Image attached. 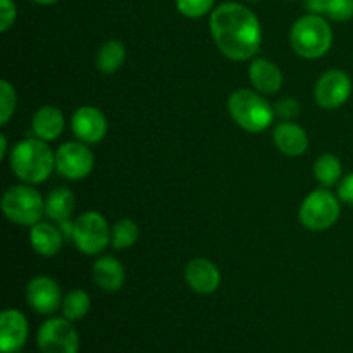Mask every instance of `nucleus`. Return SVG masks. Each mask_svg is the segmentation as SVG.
Wrapping results in <instances>:
<instances>
[{
    "label": "nucleus",
    "mask_w": 353,
    "mask_h": 353,
    "mask_svg": "<svg viewBox=\"0 0 353 353\" xmlns=\"http://www.w3.org/2000/svg\"><path fill=\"white\" fill-rule=\"evenodd\" d=\"M292 47L300 57L319 59L333 45V30L321 14H305L293 24L290 33Z\"/></svg>",
    "instance_id": "nucleus-4"
},
{
    "label": "nucleus",
    "mask_w": 353,
    "mask_h": 353,
    "mask_svg": "<svg viewBox=\"0 0 353 353\" xmlns=\"http://www.w3.org/2000/svg\"><path fill=\"white\" fill-rule=\"evenodd\" d=\"M76 199L71 190L68 188H55L45 200V214L55 223L69 219L74 212Z\"/></svg>",
    "instance_id": "nucleus-20"
},
{
    "label": "nucleus",
    "mask_w": 353,
    "mask_h": 353,
    "mask_svg": "<svg viewBox=\"0 0 353 353\" xmlns=\"http://www.w3.org/2000/svg\"><path fill=\"white\" fill-rule=\"evenodd\" d=\"M126 61V47L119 40H107L97 55V68L103 74H114Z\"/></svg>",
    "instance_id": "nucleus-21"
},
{
    "label": "nucleus",
    "mask_w": 353,
    "mask_h": 353,
    "mask_svg": "<svg viewBox=\"0 0 353 353\" xmlns=\"http://www.w3.org/2000/svg\"><path fill=\"white\" fill-rule=\"evenodd\" d=\"M326 16L338 23L350 21L353 17V0H330Z\"/></svg>",
    "instance_id": "nucleus-27"
},
{
    "label": "nucleus",
    "mask_w": 353,
    "mask_h": 353,
    "mask_svg": "<svg viewBox=\"0 0 353 353\" xmlns=\"http://www.w3.org/2000/svg\"><path fill=\"white\" fill-rule=\"evenodd\" d=\"M93 279L103 292H119L126 279V271L116 257L105 255L93 264Z\"/></svg>",
    "instance_id": "nucleus-19"
},
{
    "label": "nucleus",
    "mask_w": 353,
    "mask_h": 353,
    "mask_svg": "<svg viewBox=\"0 0 353 353\" xmlns=\"http://www.w3.org/2000/svg\"><path fill=\"white\" fill-rule=\"evenodd\" d=\"M59 230H61V233L64 234L65 240H72V231H74V223H71V221H69V219L61 221V223H59Z\"/></svg>",
    "instance_id": "nucleus-32"
},
{
    "label": "nucleus",
    "mask_w": 353,
    "mask_h": 353,
    "mask_svg": "<svg viewBox=\"0 0 353 353\" xmlns=\"http://www.w3.org/2000/svg\"><path fill=\"white\" fill-rule=\"evenodd\" d=\"M338 196H340L341 202L353 207V172L345 176L340 181V186H338Z\"/></svg>",
    "instance_id": "nucleus-30"
},
{
    "label": "nucleus",
    "mask_w": 353,
    "mask_h": 353,
    "mask_svg": "<svg viewBox=\"0 0 353 353\" xmlns=\"http://www.w3.org/2000/svg\"><path fill=\"white\" fill-rule=\"evenodd\" d=\"M138 234H140L138 224L133 219L124 217V219L117 221L112 228V247L116 250H126L137 243Z\"/></svg>",
    "instance_id": "nucleus-24"
},
{
    "label": "nucleus",
    "mask_w": 353,
    "mask_h": 353,
    "mask_svg": "<svg viewBox=\"0 0 353 353\" xmlns=\"http://www.w3.org/2000/svg\"><path fill=\"white\" fill-rule=\"evenodd\" d=\"M228 110L234 123L248 133H262L274 123V107L259 92L240 88L228 99Z\"/></svg>",
    "instance_id": "nucleus-3"
},
{
    "label": "nucleus",
    "mask_w": 353,
    "mask_h": 353,
    "mask_svg": "<svg viewBox=\"0 0 353 353\" xmlns=\"http://www.w3.org/2000/svg\"><path fill=\"white\" fill-rule=\"evenodd\" d=\"M2 210L10 223L33 226L45 214V200L38 190L30 185L10 186L2 199Z\"/></svg>",
    "instance_id": "nucleus-5"
},
{
    "label": "nucleus",
    "mask_w": 353,
    "mask_h": 353,
    "mask_svg": "<svg viewBox=\"0 0 353 353\" xmlns=\"http://www.w3.org/2000/svg\"><path fill=\"white\" fill-rule=\"evenodd\" d=\"M327 6H330V0H305V7L309 9L310 14H321V16H326Z\"/></svg>",
    "instance_id": "nucleus-31"
},
{
    "label": "nucleus",
    "mask_w": 353,
    "mask_h": 353,
    "mask_svg": "<svg viewBox=\"0 0 353 353\" xmlns=\"http://www.w3.org/2000/svg\"><path fill=\"white\" fill-rule=\"evenodd\" d=\"M317 103L323 109H338L343 105L352 95V79L341 69L326 71L316 83L314 90Z\"/></svg>",
    "instance_id": "nucleus-10"
},
{
    "label": "nucleus",
    "mask_w": 353,
    "mask_h": 353,
    "mask_svg": "<svg viewBox=\"0 0 353 353\" xmlns=\"http://www.w3.org/2000/svg\"><path fill=\"white\" fill-rule=\"evenodd\" d=\"M185 279L190 288L199 295H210L221 285V272L212 261L196 257L188 262L185 269Z\"/></svg>",
    "instance_id": "nucleus-14"
},
{
    "label": "nucleus",
    "mask_w": 353,
    "mask_h": 353,
    "mask_svg": "<svg viewBox=\"0 0 353 353\" xmlns=\"http://www.w3.org/2000/svg\"><path fill=\"white\" fill-rule=\"evenodd\" d=\"M62 241H64V234L61 233L59 226H54L50 223H43V221L31 226L30 243L38 255L54 257V255H57L61 252Z\"/></svg>",
    "instance_id": "nucleus-18"
},
{
    "label": "nucleus",
    "mask_w": 353,
    "mask_h": 353,
    "mask_svg": "<svg viewBox=\"0 0 353 353\" xmlns=\"http://www.w3.org/2000/svg\"><path fill=\"white\" fill-rule=\"evenodd\" d=\"M95 157L83 141H68L55 152V169L64 178L78 181L93 171Z\"/></svg>",
    "instance_id": "nucleus-9"
},
{
    "label": "nucleus",
    "mask_w": 353,
    "mask_h": 353,
    "mask_svg": "<svg viewBox=\"0 0 353 353\" xmlns=\"http://www.w3.org/2000/svg\"><path fill=\"white\" fill-rule=\"evenodd\" d=\"M7 154V137L6 134H0V157H6Z\"/></svg>",
    "instance_id": "nucleus-33"
},
{
    "label": "nucleus",
    "mask_w": 353,
    "mask_h": 353,
    "mask_svg": "<svg viewBox=\"0 0 353 353\" xmlns=\"http://www.w3.org/2000/svg\"><path fill=\"white\" fill-rule=\"evenodd\" d=\"M341 174H343L341 162L333 154H323L314 164V176L324 188H330V186L340 183Z\"/></svg>",
    "instance_id": "nucleus-22"
},
{
    "label": "nucleus",
    "mask_w": 353,
    "mask_h": 353,
    "mask_svg": "<svg viewBox=\"0 0 353 353\" xmlns=\"http://www.w3.org/2000/svg\"><path fill=\"white\" fill-rule=\"evenodd\" d=\"M210 33L221 54L231 61H248L261 50V21L243 3L217 6L210 14Z\"/></svg>",
    "instance_id": "nucleus-1"
},
{
    "label": "nucleus",
    "mask_w": 353,
    "mask_h": 353,
    "mask_svg": "<svg viewBox=\"0 0 353 353\" xmlns=\"http://www.w3.org/2000/svg\"><path fill=\"white\" fill-rule=\"evenodd\" d=\"M216 0H176V9L190 19H199L212 12Z\"/></svg>",
    "instance_id": "nucleus-26"
},
{
    "label": "nucleus",
    "mask_w": 353,
    "mask_h": 353,
    "mask_svg": "<svg viewBox=\"0 0 353 353\" xmlns=\"http://www.w3.org/2000/svg\"><path fill=\"white\" fill-rule=\"evenodd\" d=\"M17 105V95L14 86L7 79L0 81V124H7Z\"/></svg>",
    "instance_id": "nucleus-25"
},
{
    "label": "nucleus",
    "mask_w": 353,
    "mask_h": 353,
    "mask_svg": "<svg viewBox=\"0 0 353 353\" xmlns=\"http://www.w3.org/2000/svg\"><path fill=\"white\" fill-rule=\"evenodd\" d=\"M248 76L254 88L262 95H274L283 86L281 69L269 59H255L248 69Z\"/></svg>",
    "instance_id": "nucleus-16"
},
{
    "label": "nucleus",
    "mask_w": 353,
    "mask_h": 353,
    "mask_svg": "<svg viewBox=\"0 0 353 353\" xmlns=\"http://www.w3.org/2000/svg\"><path fill=\"white\" fill-rule=\"evenodd\" d=\"M16 353H23V352H16Z\"/></svg>",
    "instance_id": "nucleus-36"
},
{
    "label": "nucleus",
    "mask_w": 353,
    "mask_h": 353,
    "mask_svg": "<svg viewBox=\"0 0 353 353\" xmlns=\"http://www.w3.org/2000/svg\"><path fill=\"white\" fill-rule=\"evenodd\" d=\"M16 3L12 0H0V31L6 33L16 21Z\"/></svg>",
    "instance_id": "nucleus-29"
},
{
    "label": "nucleus",
    "mask_w": 353,
    "mask_h": 353,
    "mask_svg": "<svg viewBox=\"0 0 353 353\" xmlns=\"http://www.w3.org/2000/svg\"><path fill=\"white\" fill-rule=\"evenodd\" d=\"M340 200L330 190H316L302 202L299 210L300 223L310 231H324L340 219Z\"/></svg>",
    "instance_id": "nucleus-6"
},
{
    "label": "nucleus",
    "mask_w": 353,
    "mask_h": 353,
    "mask_svg": "<svg viewBox=\"0 0 353 353\" xmlns=\"http://www.w3.org/2000/svg\"><path fill=\"white\" fill-rule=\"evenodd\" d=\"M272 140H274L276 147L285 155H290V157H299V155L305 154L307 147H309L307 131L299 124L292 123V121L279 123L274 128Z\"/></svg>",
    "instance_id": "nucleus-15"
},
{
    "label": "nucleus",
    "mask_w": 353,
    "mask_h": 353,
    "mask_svg": "<svg viewBox=\"0 0 353 353\" xmlns=\"http://www.w3.org/2000/svg\"><path fill=\"white\" fill-rule=\"evenodd\" d=\"M31 2L38 3V6H50V3L59 2V0H31Z\"/></svg>",
    "instance_id": "nucleus-34"
},
{
    "label": "nucleus",
    "mask_w": 353,
    "mask_h": 353,
    "mask_svg": "<svg viewBox=\"0 0 353 353\" xmlns=\"http://www.w3.org/2000/svg\"><path fill=\"white\" fill-rule=\"evenodd\" d=\"M26 300L31 309L41 316H50L62 307L61 288L48 276H37L26 286Z\"/></svg>",
    "instance_id": "nucleus-11"
},
{
    "label": "nucleus",
    "mask_w": 353,
    "mask_h": 353,
    "mask_svg": "<svg viewBox=\"0 0 353 353\" xmlns=\"http://www.w3.org/2000/svg\"><path fill=\"white\" fill-rule=\"evenodd\" d=\"M71 130L76 140L86 145L99 143L107 134V119L103 112L97 107H79L71 119Z\"/></svg>",
    "instance_id": "nucleus-12"
},
{
    "label": "nucleus",
    "mask_w": 353,
    "mask_h": 353,
    "mask_svg": "<svg viewBox=\"0 0 353 353\" xmlns=\"http://www.w3.org/2000/svg\"><path fill=\"white\" fill-rule=\"evenodd\" d=\"M30 326L23 312L6 309L0 316V352L16 353L26 345Z\"/></svg>",
    "instance_id": "nucleus-13"
},
{
    "label": "nucleus",
    "mask_w": 353,
    "mask_h": 353,
    "mask_svg": "<svg viewBox=\"0 0 353 353\" xmlns=\"http://www.w3.org/2000/svg\"><path fill=\"white\" fill-rule=\"evenodd\" d=\"M37 345L41 353H78L79 334L68 317H50L38 330Z\"/></svg>",
    "instance_id": "nucleus-8"
},
{
    "label": "nucleus",
    "mask_w": 353,
    "mask_h": 353,
    "mask_svg": "<svg viewBox=\"0 0 353 353\" xmlns=\"http://www.w3.org/2000/svg\"><path fill=\"white\" fill-rule=\"evenodd\" d=\"M274 112H276V116H279L281 119L292 121L300 114V103L296 102L295 99H290V97H286V99H281L278 103H276Z\"/></svg>",
    "instance_id": "nucleus-28"
},
{
    "label": "nucleus",
    "mask_w": 353,
    "mask_h": 353,
    "mask_svg": "<svg viewBox=\"0 0 353 353\" xmlns=\"http://www.w3.org/2000/svg\"><path fill=\"white\" fill-rule=\"evenodd\" d=\"M10 168L14 174L26 185L47 181L55 169V154L47 141L40 138H26L10 152Z\"/></svg>",
    "instance_id": "nucleus-2"
},
{
    "label": "nucleus",
    "mask_w": 353,
    "mask_h": 353,
    "mask_svg": "<svg viewBox=\"0 0 353 353\" xmlns=\"http://www.w3.org/2000/svg\"><path fill=\"white\" fill-rule=\"evenodd\" d=\"M248 2H257V0H248Z\"/></svg>",
    "instance_id": "nucleus-35"
},
{
    "label": "nucleus",
    "mask_w": 353,
    "mask_h": 353,
    "mask_svg": "<svg viewBox=\"0 0 353 353\" xmlns=\"http://www.w3.org/2000/svg\"><path fill=\"white\" fill-rule=\"evenodd\" d=\"M92 307V300H90L88 293L83 290H72L62 300V314L68 317L69 321H79L90 312Z\"/></svg>",
    "instance_id": "nucleus-23"
},
{
    "label": "nucleus",
    "mask_w": 353,
    "mask_h": 353,
    "mask_svg": "<svg viewBox=\"0 0 353 353\" xmlns=\"http://www.w3.org/2000/svg\"><path fill=\"white\" fill-rule=\"evenodd\" d=\"M65 126L64 114L61 109L54 105H43L34 112L33 121H31V128H33L34 137L40 138L43 141L57 140L62 134Z\"/></svg>",
    "instance_id": "nucleus-17"
},
{
    "label": "nucleus",
    "mask_w": 353,
    "mask_h": 353,
    "mask_svg": "<svg viewBox=\"0 0 353 353\" xmlns=\"http://www.w3.org/2000/svg\"><path fill=\"white\" fill-rule=\"evenodd\" d=\"M72 241L85 255H97L109 247L112 241V231L109 230V224L102 214L88 210L74 221Z\"/></svg>",
    "instance_id": "nucleus-7"
}]
</instances>
